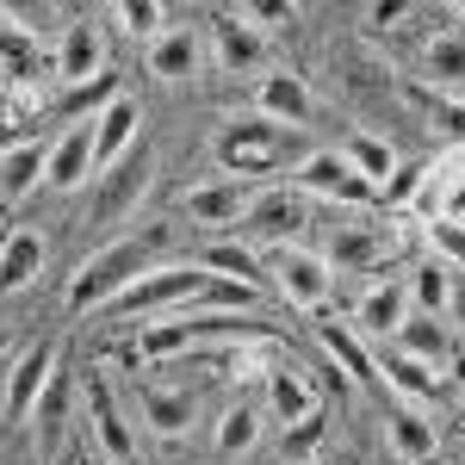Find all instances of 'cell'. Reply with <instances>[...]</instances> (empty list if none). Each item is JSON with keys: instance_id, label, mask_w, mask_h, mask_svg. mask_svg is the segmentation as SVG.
<instances>
[{"instance_id": "42", "label": "cell", "mask_w": 465, "mask_h": 465, "mask_svg": "<svg viewBox=\"0 0 465 465\" xmlns=\"http://www.w3.org/2000/svg\"><path fill=\"white\" fill-rule=\"evenodd\" d=\"M242 19L267 37V32H280V25H292V6L286 0H254V6H242Z\"/></svg>"}, {"instance_id": "37", "label": "cell", "mask_w": 465, "mask_h": 465, "mask_svg": "<svg viewBox=\"0 0 465 465\" xmlns=\"http://www.w3.org/2000/svg\"><path fill=\"white\" fill-rule=\"evenodd\" d=\"M410 311H422V317H440V311H447V267H440V261H422V267H416Z\"/></svg>"}, {"instance_id": "14", "label": "cell", "mask_w": 465, "mask_h": 465, "mask_svg": "<svg viewBox=\"0 0 465 465\" xmlns=\"http://www.w3.org/2000/svg\"><path fill=\"white\" fill-rule=\"evenodd\" d=\"M254 106L261 118H273V124H286V131H311L317 124V94H311V81L304 74H261V87H254Z\"/></svg>"}, {"instance_id": "23", "label": "cell", "mask_w": 465, "mask_h": 465, "mask_svg": "<svg viewBox=\"0 0 465 465\" xmlns=\"http://www.w3.org/2000/svg\"><path fill=\"white\" fill-rule=\"evenodd\" d=\"M143 422L149 434H162V440H180V434L199 422V397L186 391V385H143Z\"/></svg>"}, {"instance_id": "12", "label": "cell", "mask_w": 465, "mask_h": 465, "mask_svg": "<svg viewBox=\"0 0 465 465\" xmlns=\"http://www.w3.org/2000/svg\"><path fill=\"white\" fill-rule=\"evenodd\" d=\"M149 50V74L155 81H168V87H186V81H199V69L212 63V50H205V32L199 25H168V32L143 44Z\"/></svg>"}, {"instance_id": "36", "label": "cell", "mask_w": 465, "mask_h": 465, "mask_svg": "<svg viewBox=\"0 0 465 465\" xmlns=\"http://www.w3.org/2000/svg\"><path fill=\"white\" fill-rule=\"evenodd\" d=\"M118 25L137 44H155V37L168 32V6L162 0H118Z\"/></svg>"}, {"instance_id": "34", "label": "cell", "mask_w": 465, "mask_h": 465, "mask_svg": "<svg viewBox=\"0 0 465 465\" xmlns=\"http://www.w3.org/2000/svg\"><path fill=\"white\" fill-rule=\"evenodd\" d=\"M322 348H329V360L354 379V385H379V366H372V354H366V341H360L354 329H341V322H322Z\"/></svg>"}, {"instance_id": "39", "label": "cell", "mask_w": 465, "mask_h": 465, "mask_svg": "<svg viewBox=\"0 0 465 465\" xmlns=\"http://www.w3.org/2000/svg\"><path fill=\"white\" fill-rule=\"evenodd\" d=\"M322 440H329V410H311L304 422H292V429L280 434V453H286V460H311Z\"/></svg>"}, {"instance_id": "16", "label": "cell", "mask_w": 465, "mask_h": 465, "mask_svg": "<svg viewBox=\"0 0 465 465\" xmlns=\"http://www.w3.org/2000/svg\"><path fill=\"white\" fill-rule=\"evenodd\" d=\"M416 81L434 87V94H460L465 87V25L460 19L440 25V32H429L422 56H416Z\"/></svg>"}, {"instance_id": "41", "label": "cell", "mask_w": 465, "mask_h": 465, "mask_svg": "<svg viewBox=\"0 0 465 465\" xmlns=\"http://www.w3.org/2000/svg\"><path fill=\"white\" fill-rule=\"evenodd\" d=\"M422 180H429V162H397V174L385 180L379 193H385V205L410 212V205H416V193H422Z\"/></svg>"}, {"instance_id": "21", "label": "cell", "mask_w": 465, "mask_h": 465, "mask_svg": "<svg viewBox=\"0 0 465 465\" xmlns=\"http://www.w3.org/2000/svg\"><path fill=\"white\" fill-rule=\"evenodd\" d=\"M87 422H94V440H100V453H106L112 465H131V460H137V440H131V429H124L118 397H112L106 379H94V385H87Z\"/></svg>"}, {"instance_id": "20", "label": "cell", "mask_w": 465, "mask_h": 465, "mask_svg": "<svg viewBox=\"0 0 465 465\" xmlns=\"http://www.w3.org/2000/svg\"><path fill=\"white\" fill-rule=\"evenodd\" d=\"M372 366H379V385H391L397 403H434V397L447 391V379L440 372H429L422 360H410V354H397V348H385V354H372Z\"/></svg>"}, {"instance_id": "25", "label": "cell", "mask_w": 465, "mask_h": 465, "mask_svg": "<svg viewBox=\"0 0 465 465\" xmlns=\"http://www.w3.org/2000/svg\"><path fill=\"white\" fill-rule=\"evenodd\" d=\"M267 416L280 422V429H292V422H304L311 410H322L317 391H311V379L298 372V366H267Z\"/></svg>"}, {"instance_id": "43", "label": "cell", "mask_w": 465, "mask_h": 465, "mask_svg": "<svg viewBox=\"0 0 465 465\" xmlns=\"http://www.w3.org/2000/svg\"><path fill=\"white\" fill-rule=\"evenodd\" d=\"M440 322L465 335V273H453V267H447V311H440Z\"/></svg>"}, {"instance_id": "1", "label": "cell", "mask_w": 465, "mask_h": 465, "mask_svg": "<svg viewBox=\"0 0 465 465\" xmlns=\"http://www.w3.org/2000/svg\"><path fill=\"white\" fill-rule=\"evenodd\" d=\"M168 223L162 217H149V223H137V230H124V236H112L100 254H87L81 261V273L69 280V311H106L112 298L124 286H137L143 273H155L162 267V254H168Z\"/></svg>"}, {"instance_id": "29", "label": "cell", "mask_w": 465, "mask_h": 465, "mask_svg": "<svg viewBox=\"0 0 465 465\" xmlns=\"http://www.w3.org/2000/svg\"><path fill=\"white\" fill-rule=\"evenodd\" d=\"M341 155H348V168H354L372 193H379V186L397 174V162H403V155H397V143H391V137H379V131H348Z\"/></svg>"}, {"instance_id": "3", "label": "cell", "mask_w": 465, "mask_h": 465, "mask_svg": "<svg viewBox=\"0 0 465 465\" xmlns=\"http://www.w3.org/2000/svg\"><path fill=\"white\" fill-rule=\"evenodd\" d=\"M261 280L280 292L298 311H322L329 292H335V267L322 261V249H304V242H280V249H261Z\"/></svg>"}, {"instance_id": "44", "label": "cell", "mask_w": 465, "mask_h": 465, "mask_svg": "<svg viewBox=\"0 0 465 465\" xmlns=\"http://www.w3.org/2000/svg\"><path fill=\"white\" fill-rule=\"evenodd\" d=\"M403 13H410V6H397V0H379V6L366 13V32H372V37L391 32V25H403Z\"/></svg>"}, {"instance_id": "15", "label": "cell", "mask_w": 465, "mask_h": 465, "mask_svg": "<svg viewBox=\"0 0 465 465\" xmlns=\"http://www.w3.org/2000/svg\"><path fill=\"white\" fill-rule=\"evenodd\" d=\"M44 74H50V56H44L37 32L19 19V13L0 6V81H13V87H37Z\"/></svg>"}, {"instance_id": "22", "label": "cell", "mask_w": 465, "mask_h": 465, "mask_svg": "<svg viewBox=\"0 0 465 465\" xmlns=\"http://www.w3.org/2000/svg\"><path fill=\"white\" fill-rule=\"evenodd\" d=\"M410 317V286H397V280H379V286H366V298L354 304V335H379V341H391L397 329Z\"/></svg>"}, {"instance_id": "31", "label": "cell", "mask_w": 465, "mask_h": 465, "mask_svg": "<svg viewBox=\"0 0 465 465\" xmlns=\"http://www.w3.org/2000/svg\"><path fill=\"white\" fill-rule=\"evenodd\" d=\"M199 273L230 280V286H249V292H267V280H261V254L236 249V242H212V249H199Z\"/></svg>"}, {"instance_id": "4", "label": "cell", "mask_w": 465, "mask_h": 465, "mask_svg": "<svg viewBox=\"0 0 465 465\" xmlns=\"http://www.w3.org/2000/svg\"><path fill=\"white\" fill-rule=\"evenodd\" d=\"M329 74H335V87L366 112H397V94H403V81L397 69L372 50V44H341L335 56H329Z\"/></svg>"}, {"instance_id": "46", "label": "cell", "mask_w": 465, "mask_h": 465, "mask_svg": "<svg viewBox=\"0 0 465 465\" xmlns=\"http://www.w3.org/2000/svg\"><path fill=\"white\" fill-rule=\"evenodd\" d=\"M6 354H13V335H6V329H0V360H6Z\"/></svg>"}, {"instance_id": "27", "label": "cell", "mask_w": 465, "mask_h": 465, "mask_svg": "<svg viewBox=\"0 0 465 465\" xmlns=\"http://www.w3.org/2000/svg\"><path fill=\"white\" fill-rule=\"evenodd\" d=\"M44 273V236L37 230H6L0 236V298L25 292Z\"/></svg>"}, {"instance_id": "13", "label": "cell", "mask_w": 465, "mask_h": 465, "mask_svg": "<svg viewBox=\"0 0 465 465\" xmlns=\"http://www.w3.org/2000/svg\"><path fill=\"white\" fill-rule=\"evenodd\" d=\"M94 180V118H74L50 137V162H44V186L56 193H74Z\"/></svg>"}, {"instance_id": "19", "label": "cell", "mask_w": 465, "mask_h": 465, "mask_svg": "<svg viewBox=\"0 0 465 465\" xmlns=\"http://www.w3.org/2000/svg\"><path fill=\"white\" fill-rule=\"evenodd\" d=\"M391 348H397V354H410V360H422L429 372H447L453 354H460V348H453V329H447L440 317H422V311L403 317V329L391 335Z\"/></svg>"}, {"instance_id": "45", "label": "cell", "mask_w": 465, "mask_h": 465, "mask_svg": "<svg viewBox=\"0 0 465 465\" xmlns=\"http://www.w3.org/2000/svg\"><path fill=\"white\" fill-rule=\"evenodd\" d=\"M19 137H13V124H6V112H0V149H13Z\"/></svg>"}, {"instance_id": "10", "label": "cell", "mask_w": 465, "mask_h": 465, "mask_svg": "<svg viewBox=\"0 0 465 465\" xmlns=\"http://www.w3.org/2000/svg\"><path fill=\"white\" fill-rule=\"evenodd\" d=\"M254 180H236V174H223V180H199L180 205H186V217L199 223V230H236L242 217H249V205H254Z\"/></svg>"}, {"instance_id": "33", "label": "cell", "mask_w": 465, "mask_h": 465, "mask_svg": "<svg viewBox=\"0 0 465 465\" xmlns=\"http://www.w3.org/2000/svg\"><path fill=\"white\" fill-rule=\"evenodd\" d=\"M261 434H267V410L242 397V403H230V410L217 416L212 440H217V453H254V447H261Z\"/></svg>"}, {"instance_id": "7", "label": "cell", "mask_w": 465, "mask_h": 465, "mask_svg": "<svg viewBox=\"0 0 465 465\" xmlns=\"http://www.w3.org/2000/svg\"><path fill=\"white\" fill-rule=\"evenodd\" d=\"M286 186H292V193H304V199H335V205H372V199H379V193L348 168L341 149H311Z\"/></svg>"}, {"instance_id": "26", "label": "cell", "mask_w": 465, "mask_h": 465, "mask_svg": "<svg viewBox=\"0 0 465 465\" xmlns=\"http://www.w3.org/2000/svg\"><path fill=\"white\" fill-rule=\"evenodd\" d=\"M385 440H391L397 460H410V465H429L440 453V429H434L422 410H410V403H397L391 416H385Z\"/></svg>"}, {"instance_id": "35", "label": "cell", "mask_w": 465, "mask_h": 465, "mask_svg": "<svg viewBox=\"0 0 465 465\" xmlns=\"http://www.w3.org/2000/svg\"><path fill=\"white\" fill-rule=\"evenodd\" d=\"M112 100H118V74H100V81H87V87H69V94H63V118H100V112L112 106Z\"/></svg>"}, {"instance_id": "24", "label": "cell", "mask_w": 465, "mask_h": 465, "mask_svg": "<svg viewBox=\"0 0 465 465\" xmlns=\"http://www.w3.org/2000/svg\"><path fill=\"white\" fill-rule=\"evenodd\" d=\"M137 131H143V112H137V100H124V94H118V100L94 118V174L112 168L124 149L137 143Z\"/></svg>"}, {"instance_id": "40", "label": "cell", "mask_w": 465, "mask_h": 465, "mask_svg": "<svg viewBox=\"0 0 465 465\" xmlns=\"http://www.w3.org/2000/svg\"><path fill=\"white\" fill-rule=\"evenodd\" d=\"M429 249H434L440 267L460 273V267H465V217H434V223H429Z\"/></svg>"}, {"instance_id": "47", "label": "cell", "mask_w": 465, "mask_h": 465, "mask_svg": "<svg viewBox=\"0 0 465 465\" xmlns=\"http://www.w3.org/2000/svg\"><path fill=\"white\" fill-rule=\"evenodd\" d=\"M460 434H465V410H460Z\"/></svg>"}, {"instance_id": "38", "label": "cell", "mask_w": 465, "mask_h": 465, "mask_svg": "<svg viewBox=\"0 0 465 465\" xmlns=\"http://www.w3.org/2000/svg\"><path fill=\"white\" fill-rule=\"evenodd\" d=\"M180 348H193V329H186V317L149 322L143 335H137V354H149V360H168V354H180Z\"/></svg>"}, {"instance_id": "18", "label": "cell", "mask_w": 465, "mask_h": 465, "mask_svg": "<svg viewBox=\"0 0 465 465\" xmlns=\"http://www.w3.org/2000/svg\"><path fill=\"white\" fill-rule=\"evenodd\" d=\"M322 261H329L335 273H372V267H385V261H391V236L360 230V223H341V230H329Z\"/></svg>"}, {"instance_id": "32", "label": "cell", "mask_w": 465, "mask_h": 465, "mask_svg": "<svg viewBox=\"0 0 465 465\" xmlns=\"http://www.w3.org/2000/svg\"><path fill=\"white\" fill-rule=\"evenodd\" d=\"M69 403H74V372H69V360L56 354V366H50V385H44V397H37V410H32V422H37V434H44V447L63 434V422H69Z\"/></svg>"}, {"instance_id": "28", "label": "cell", "mask_w": 465, "mask_h": 465, "mask_svg": "<svg viewBox=\"0 0 465 465\" xmlns=\"http://www.w3.org/2000/svg\"><path fill=\"white\" fill-rule=\"evenodd\" d=\"M403 100L422 106L434 137H447V149L465 155V94H434V87H422V81H403Z\"/></svg>"}, {"instance_id": "6", "label": "cell", "mask_w": 465, "mask_h": 465, "mask_svg": "<svg viewBox=\"0 0 465 465\" xmlns=\"http://www.w3.org/2000/svg\"><path fill=\"white\" fill-rule=\"evenodd\" d=\"M212 286V273H199V267H174V261H162L155 273H143L137 286H124L112 298L100 317H143V311H168V304H199Z\"/></svg>"}, {"instance_id": "5", "label": "cell", "mask_w": 465, "mask_h": 465, "mask_svg": "<svg viewBox=\"0 0 465 465\" xmlns=\"http://www.w3.org/2000/svg\"><path fill=\"white\" fill-rule=\"evenodd\" d=\"M149 186H155V149L131 143L112 168L94 174V223H118V217H131L149 199Z\"/></svg>"}, {"instance_id": "17", "label": "cell", "mask_w": 465, "mask_h": 465, "mask_svg": "<svg viewBox=\"0 0 465 465\" xmlns=\"http://www.w3.org/2000/svg\"><path fill=\"white\" fill-rule=\"evenodd\" d=\"M56 341H32L25 354L13 360V372H6V422H25L37 410V397H44V385H50V366H56Z\"/></svg>"}, {"instance_id": "11", "label": "cell", "mask_w": 465, "mask_h": 465, "mask_svg": "<svg viewBox=\"0 0 465 465\" xmlns=\"http://www.w3.org/2000/svg\"><path fill=\"white\" fill-rule=\"evenodd\" d=\"M205 50H212V63L223 74H254L267 63V37L254 32L242 13H212L205 19Z\"/></svg>"}, {"instance_id": "9", "label": "cell", "mask_w": 465, "mask_h": 465, "mask_svg": "<svg viewBox=\"0 0 465 465\" xmlns=\"http://www.w3.org/2000/svg\"><path fill=\"white\" fill-rule=\"evenodd\" d=\"M50 74L63 81V94L100 81V74H106V32H100L94 19H69L63 37H56V50H50Z\"/></svg>"}, {"instance_id": "30", "label": "cell", "mask_w": 465, "mask_h": 465, "mask_svg": "<svg viewBox=\"0 0 465 465\" xmlns=\"http://www.w3.org/2000/svg\"><path fill=\"white\" fill-rule=\"evenodd\" d=\"M44 162H50V143H37V137H19L13 149H0V193L6 199H25L44 186Z\"/></svg>"}, {"instance_id": "2", "label": "cell", "mask_w": 465, "mask_h": 465, "mask_svg": "<svg viewBox=\"0 0 465 465\" xmlns=\"http://www.w3.org/2000/svg\"><path fill=\"white\" fill-rule=\"evenodd\" d=\"M212 155H217V168H223V174L261 180V174H273L280 162L311 155V149H304V131H286V124L261 118V112H236V118H223V124H217Z\"/></svg>"}, {"instance_id": "8", "label": "cell", "mask_w": 465, "mask_h": 465, "mask_svg": "<svg viewBox=\"0 0 465 465\" xmlns=\"http://www.w3.org/2000/svg\"><path fill=\"white\" fill-rule=\"evenodd\" d=\"M242 230H249L261 249L298 242V236L311 230V199H304V193H292V186H261V193H254V205H249V217H242Z\"/></svg>"}]
</instances>
